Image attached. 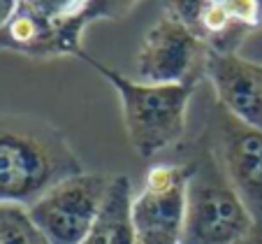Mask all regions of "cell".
Listing matches in <instances>:
<instances>
[{
	"label": "cell",
	"mask_w": 262,
	"mask_h": 244,
	"mask_svg": "<svg viewBox=\"0 0 262 244\" xmlns=\"http://www.w3.org/2000/svg\"><path fill=\"white\" fill-rule=\"evenodd\" d=\"M81 172L79 156L60 128L35 116L0 114V202L28 209Z\"/></svg>",
	"instance_id": "1"
},
{
	"label": "cell",
	"mask_w": 262,
	"mask_h": 244,
	"mask_svg": "<svg viewBox=\"0 0 262 244\" xmlns=\"http://www.w3.org/2000/svg\"><path fill=\"white\" fill-rule=\"evenodd\" d=\"M77 58L86 60L119 93L128 142L139 158H154L183 139L188 126V105L198 84H146L121 75L119 70L100 63L84 49Z\"/></svg>",
	"instance_id": "2"
},
{
	"label": "cell",
	"mask_w": 262,
	"mask_h": 244,
	"mask_svg": "<svg viewBox=\"0 0 262 244\" xmlns=\"http://www.w3.org/2000/svg\"><path fill=\"white\" fill-rule=\"evenodd\" d=\"M186 184L183 244H237L253 228V216L223 172L207 133L193 145Z\"/></svg>",
	"instance_id": "3"
},
{
	"label": "cell",
	"mask_w": 262,
	"mask_h": 244,
	"mask_svg": "<svg viewBox=\"0 0 262 244\" xmlns=\"http://www.w3.org/2000/svg\"><path fill=\"white\" fill-rule=\"evenodd\" d=\"M112 177L98 172H81L45 193L28 214L49 244H81L95 223Z\"/></svg>",
	"instance_id": "4"
},
{
	"label": "cell",
	"mask_w": 262,
	"mask_h": 244,
	"mask_svg": "<svg viewBox=\"0 0 262 244\" xmlns=\"http://www.w3.org/2000/svg\"><path fill=\"white\" fill-rule=\"evenodd\" d=\"M207 56L209 47L198 35L163 14L144 35L135 68L146 84H200Z\"/></svg>",
	"instance_id": "5"
},
{
	"label": "cell",
	"mask_w": 262,
	"mask_h": 244,
	"mask_svg": "<svg viewBox=\"0 0 262 244\" xmlns=\"http://www.w3.org/2000/svg\"><path fill=\"white\" fill-rule=\"evenodd\" d=\"M204 133L248 214L262 223V130L242 124L216 105Z\"/></svg>",
	"instance_id": "6"
},
{
	"label": "cell",
	"mask_w": 262,
	"mask_h": 244,
	"mask_svg": "<svg viewBox=\"0 0 262 244\" xmlns=\"http://www.w3.org/2000/svg\"><path fill=\"white\" fill-rule=\"evenodd\" d=\"M204 77L216 105L251 128L262 130V65L242 58L237 51H209Z\"/></svg>",
	"instance_id": "7"
},
{
	"label": "cell",
	"mask_w": 262,
	"mask_h": 244,
	"mask_svg": "<svg viewBox=\"0 0 262 244\" xmlns=\"http://www.w3.org/2000/svg\"><path fill=\"white\" fill-rule=\"evenodd\" d=\"M133 184L130 177L116 174L95 223L81 244H137L133 223Z\"/></svg>",
	"instance_id": "8"
},
{
	"label": "cell",
	"mask_w": 262,
	"mask_h": 244,
	"mask_svg": "<svg viewBox=\"0 0 262 244\" xmlns=\"http://www.w3.org/2000/svg\"><path fill=\"white\" fill-rule=\"evenodd\" d=\"M89 0H19V7L35 16V19L45 21V24L60 28L72 37L81 42L86 26L81 21L84 10Z\"/></svg>",
	"instance_id": "9"
},
{
	"label": "cell",
	"mask_w": 262,
	"mask_h": 244,
	"mask_svg": "<svg viewBox=\"0 0 262 244\" xmlns=\"http://www.w3.org/2000/svg\"><path fill=\"white\" fill-rule=\"evenodd\" d=\"M0 244H49L21 205L0 202Z\"/></svg>",
	"instance_id": "10"
},
{
	"label": "cell",
	"mask_w": 262,
	"mask_h": 244,
	"mask_svg": "<svg viewBox=\"0 0 262 244\" xmlns=\"http://www.w3.org/2000/svg\"><path fill=\"white\" fill-rule=\"evenodd\" d=\"M211 10V0H165V14L202 40V26Z\"/></svg>",
	"instance_id": "11"
},
{
	"label": "cell",
	"mask_w": 262,
	"mask_h": 244,
	"mask_svg": "<svg viewBox=\"0 0 262 244\" xmlns=\"http://www.w3.org/2000/svg\"><path fill=\"white\" fill-rule=\"evenodd\" d=\"M211 3L246 33L262 26V0H211Z\"/></svg>",
	"instance_id": "12"
},
{
	"label": "cell",
	"mask_w": 262,
	"mask_h": 244,
	"mask_svg": "<svg viewBox=\"0 0 262 244\" xmlns=\"http://www.w3.org/2000/svg\"><path fill=\"white\" fill-rule=\"evenodd\" d=\"M135 5H137V0H89L81 21H84V26H89L100 19H121Z\"/></svg>",
	"instance_id": "13"
},
{
	"label": "cell",
	"mask_w": 262,
	"mask_h": 244,
	"mask_svg": "<svg viewBox=\"0 0 262 244\" xmlns=\"http://www.w3.org/2000/svg\"><path fill=\"white\" fill-rule=\"evenodd\" d=\"M16 10H19V0H0V35L5 33L10 21L14 19Z\"/></svg>",
	"instance_id": "14"
},
{
	"label": "cell",
	"mask_w": 262,
	"mask_h": 244,
	"mask_svg": "<svg viewBox=\"0 0 262 244\" xmlns=\"http://www.w3.org/2000/svg\"><path fill=\"white\" fill-rule=\"evenodd\" d=\"M237 244H262V223H253V228Z\"/></svg>",
	"instance_id": "15"
}]
</instances>
